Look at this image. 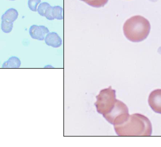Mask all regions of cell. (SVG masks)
Segmentation results:
<instances>
[{
	"label": "cell",
	"instance_id": "obj_9",
	"mask_svg": "<svg viewBox=\"0 0 161 147\" xmlns=\"http://www.w3.org/2000/svg\"><path fill=\"white\" fill-rule=\"evenodd\" d=\"M18 15V12L16 9L10 8L5 12V13L2 16V20L14 22L17 19Z\"/></svg>",
	"mask_w": 161,
	"mask_h": 147
},
{
	"label": "cell",
	"instance_id": "obj_16",
	"mask_svg": "<svg viewBox=\"0 0 161 147\" xmlns=\"http://www.w3.org/2000/svg\"><path fill=\"white\" fill-rule=\"evenodd\" d=\"M9 1H15V0H9Z\"/></svg>",
	"mask_w": 161,
	"mask_h": 147
},
{
	"label": "cell",
	"instance_id": "obj_5",
	"mask_svg": "<svg viewBox=\"0 0 161 147\" xmlns=\"http://www.w3.org/2000/svg\"><path fill=\"white\" fill-rule=\"evenodd\" d=\"M148 103L153 112L161 114V89L151 92L148 97Z\"/></svg>",
	"mask_w": 161,
	"mask_h": 147
},
{
	"label": "cell",
	"instance_id": "obj_10",
	"mask_svg": "<svg viewBox=\"0 0 161 147\" xmlns=\"http://www.w3.org/2000/svg\"><path fill=\"white\" fill-rule=\"evenodd\" d=\"M21 60L18 57L12 56L3 64L2 67L5 68H18L21 66Z\"/></svg>",
	"mask_w": 161,
	"mask_h": 147
},
{
	"label": "cell",
	"instance_id": "obj_7",
	"mask_svg": "<svg viewBox=\"0 0 161 147\" xmlns=\"http://www.w3.org/2000/svg\"><path fill=\"white\" fill-rule=\"evenodd\" d=\"M63 8L59 6L52 7L51 6L47 9L45 11L44 17L49 21L54 19L62 20L63 18Z\"/></svg>",
	"mask_w": 161,
	"mask_h": 147
},
{
	"label": "cell",
	"instance_id": "obj_12",
	"mask_svg": "<svg viewBox=\"0 0 161 147\" xmlns=\"http://www.w3.org/2000/svg\"><path fill=\"white\" fill-rule=\"evenodd\" d=\"M1 27L2 30L4 33H10L13 28V22L2 20Z\"/></svg>",
	"mask_w": 161,
	"mask_h": 147
},
{
	"label": "cell",
	"instance_id": "obj_6",
	"mask_svg": "<svg viewBox=\"0 0 161 147\" xmlns=\"http://www.w3.org/2000/svg\"><path fill=\"white\" fill-rule=\"evenodd\" d=\"M29 34L32 39L39 41L44 40L49 31L47 27L43 25H33L29 28Z\"/></svg>",
	"mask_w": 161,
	"mask_h": 147
},
{
	"label": "cell",
	"instance_id": "obj_8",
	"mask_svg": "<svg viewBox=\"0 0 161 147\" xmlns=\"http://www.w3.org/2000/svg\"><path fill=\"white\" fill-rule=\"evenodd\" d=\"M45 43L47 45L53 48H58L62 45V40L58 33L49 32L44 38Z\"/></svg>",
	"mask_w": 161,
	"mask_h": 147
},
{
	"label": "cell",
	"instance_id": "obj_14",
	"mask_svg": "<svg viewBox=\"0 0 161 147\" xmlns=\"http://www.w3.org/2000/svg\"><path fill=\"white\" fill-rule=\"evenodd\" d=\"M41 0H28V6L30 10L33 12H36L37 6L41 2Z\"/></svg>",
	"mask_w": 161,
	"mask_h": 147
},
{
	"label": "cell",
	"instance_id": "obj_11",
	"mask_svg": "<svg viewBox=\"0 0 161 147\" xmlns=\"http://www.w3.org/2000/svg\"><path fill=\"white\" fill-rule=\"evenodd\" d=\"M108 1L109 0H89L86 3L94 8H99L104 6L108 3Z\"/></svg>",
	"mask_w": 161,
	"mask_h": 147
},
{
	"label": "cell",
	"instance_id": "obj_3",
	"mask_svg": "<svg viewBox=\"0 0 161 147\" xmlns=\"http://www.w3.org/2000/svg\"><path fill=\"white\" fill-rule=\"evenodd\" d=\"M96 99L95 106L97 112L102 115L106 114L114 106L116 101L115 91L111 87L102 89L96 96Z\"/></svg>",
	"mask_w": 161,
	"mask_h": 147
},
{
	"label": "cell",
	"instance_id": "obj_15",
	"mask_svg": "<svg viewBox=\"0 0 161 147\" xmlns=\"http://www.w3.org/2000/svg\"><path fill=\"white\" fill-rule=\"evenodd\" d=\"M80 1H81L85 2H86L88 1L89 0H80Z\"/></svg>",
	"mask_w": 161,
	"mask_h": 147
},
{
	"label": "cell",
	"instance_id": "obj_1",
	"mask_svg": "<svg viewBox=\"0 0 161 147\" xmlns=\"http://www.w3.org/2000/svg\"><path fill=\"white\" fill-rule=\"evenodd\" d=\"M115 131L119 136H150L152 126L147 117L140 113L130 115L124 123L114 126Z\"/></svg>",
	"mask_w": 161,
	"mask_h": 147
},
{
	"label": "cell",
	"instance_id": "obj_2",
	"mask_svg": "<svg viewBox=\"0 0 161 147\" xmlns=\"http://www.w3.org/2000/svg\"><path fill=\"white\" fill-rule=\"evenodd\" d=\"M123 30L125 37L128 40L139 42L147 38L151 30V25L143 17L135 16L126 21L123 25Z\"/></svg>",
	"mask_w": 161,
	"mask_h": 147
},
{
	"label": "cell",
	"instance_id": "obj_4",
	"mask_svg": "<svg viewBox=\"0 0 161 147\" xmlns=\"http://www.w3.org/2000/svg\"><path fill=\"white\" fill-rule=\"evenodd\" d=\"M106 120L114 126L124 123L130 117L127 106L122 101L116 99L114 106L110 112L103 115Z\"/></svg>",
	"mask_w": 161,
	"mask_h": 147
},
{
	"label": "cell",
	"instance_id": "obj_13",
	"mask_svg": "<svg viewBox=\"0 0 161 147\" xmlns=\"http://www.w3.org/2000/svg\"><path fill=\"white\" fill-rule=\"evenodd\" d=\"M50 6V4L47 2H43V3H40L37 8V11L41 16L44 17L45 11Z\"/></svg>",
	"mask_w": 161,
	"mask_h": 147
}]
</instances>
